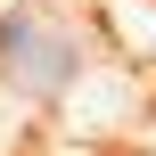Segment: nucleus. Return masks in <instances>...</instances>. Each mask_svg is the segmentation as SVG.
Returning a JSON list of instances; mask_svg holds the SVG:
<instances>
[{"mask_svg": "<svg viewBox=\"0 0 156 156\" xmlns=\"http://www.w3.org/2000/svg\"><path fill=\"white\" fill-rule=\"evenodd\" d=\"M0 74H16V82H33V90H49V82H66V74H74V49H66V33H58V25H41V16H0Z\"/></svg>", "mask_w": 156, "mask_h": 156, "instance_id": "obj_1", "label": "nucleus"}]
</instances>
